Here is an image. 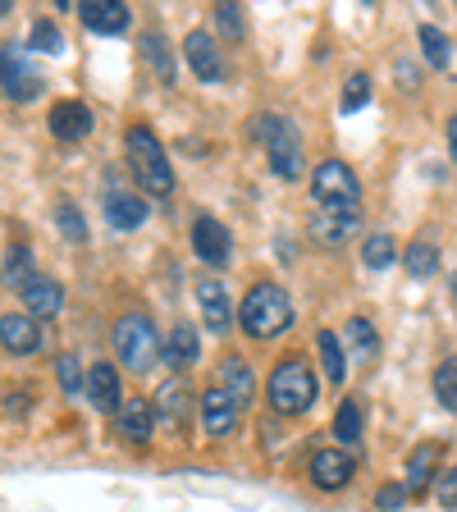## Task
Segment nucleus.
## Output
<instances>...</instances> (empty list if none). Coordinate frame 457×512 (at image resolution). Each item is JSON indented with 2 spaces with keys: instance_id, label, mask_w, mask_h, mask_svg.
<instances>
[{
  "instance_id": "19",
  "label": "nucleus",
  "mask_w": 457,
  "mask_h": 512,
  "mask_svg": "<svg viewBox=\"0 0 457 512\" xmlns=\"http://www.w3.org/2000/svg\"><path fill=\"white\" fill-rule=\"evenodd\" d=\"M106 220L115 224V229H138V224L147 220V202L128 188H110L106 192Z\"/></svg>"
},
{
  "instance_id": "32",
  "label": "nucleus",
  "mask_w": 457,
  "mask_h": 512,
  "mask_svg": "<svg viewBox=\"0 0 457 512\" xmlns=\"http://www.w3.org/2000/svg\"><path fill=\"white\" fill-rule=\"evenodd\" d=\"M362 261H366L371 270L394 266V261H398V243H394L389 234H371V238L362 243Z\"/></svg>"
},
{
  "instance_id": "11",
  "label": "nucleus",
  "mask_w": 457,
  "mask_h": 512,
  "mask_svg": "<svg viewBox=\"0 0 457 512\" xmlns=\"http://www.w3.org/2000/svg\"><path fill=\"white\" fill-rule=\"evenodd\" d=\"M357 471V458H352L348 448H320L316 458H311V480H316V490H343Z\"/></svg>"
},
{
  "instance_id": "8",
  "label": "nucleus",
  "mask_w": 457,
  "mask_h": 512,
  "mask_svg": "<svg viewBox=\"0 0 457 512\" xmlns=\"http://www.w3.org/2000/svg\"><path fill=\"white\" fill-rule=\"evenodd\" d=\"M192 247H197V256H202L206 266H224L229 252H234V238H229V229L215 215H197L192 220Z\"/></svg>"
},
{
  "instance_id": "42",
  "label": "nucleus",
  "mask_w": 457,
  "mask_h": 512,
  "mask_svg": "<svg viewBox=\"0 0 457 512\" xmlns=\"http://www.w3.org/2000/svg\"><path fill=\"white\" fill-rule=\"evenodd\" d=\"M448 156H453V165H457V115L448 119Z\"/></svg>"
},
{
  "instance_id": "13",
  "label": "nucleus",
  "mask_w": 457,
  "mask_h": 512,
  "mask_svg": "<svg viewBox=\"0 0 457 512\" xmlns=\"http://www.w3.org/2000/svg\"><path fill=\"white\" fill-rule=\"evenodd\" d=\"M42 343H46L42 320H32V316H0V348H5V352L28 357V352H37Z\"/></svg>"
},
{
  "instance_id": "24",
  "label": "nucleus",
  "mask_w": 457,
  "mask_h": 512,
  "mask_svg": "<svg viewBox=\"0 0 457 512\" xmlns=\"http://www.w3.org/2000/svg\"><path fill=\"white\" fill-rule=\"evenodd\" d=\"M403 266H407V275L430 279L439 270V247L430 243V238H416V243L403 247Z\"/></svg>"
},
{
  "instance_id": "35",
  "label": "nucleus",
  "mask_w": 457,
  "mask_h": 512,
  "mask_svg": "<svg viewBox=\"0 0 457 512\" xmlns=\"http://www.w3.org/2000/svg\"><path fill=\"white\" fill-rule=\"evenodd\" d=\"M366 101H371V78H366V74H352L348 83H343L339 110H343V115H352V110H362Z\"/></svg>"
},
{
  "instance_id": "23",
  "label": "nucleus",
  "mask_w": 457,
  "mask_h": 512,
  "mask_svg": "<svg viewBox=\"0 0 457 512\" xmlns=\"http://www.w3.org/2000/svg\"><path fill=\"white\" fill-rule=\"evenodd\" d=\"M197 352H202V343H197V330H192L188 320H179L170 334H165V357H170V366H192L197 362Z\"/></svg>"
},
{
  "instance_id": "37",
  "label": "nucleus",
  "mask_w": 457,
  "mask_h": 512,
  "mask_svg": "<svg viewBox=\"0 0 457 512\" xmlns=\"http://www.w3.org/2000/svg\"><path fill=\"white\" fill-rule=\"evenodd\" d=\"M32 51H42V55H60L64 51V42H60V28H55L51 19H37L32 23Z\"/></svg>"
},
{
  "instance_id": "38",
  "label": "nucleus",
  "mask_w": 457,
  "mask_h": 512,
  "mask_svg": "<svg viewBox=\"0 0 457 512\" xmlns=\"http://www.w3.org/2000/svg\"><path fill=\"white\" fill-rule=\"evenodd\" d=\"M55 375H60V389H64L69 398L83 389V366H78L69 352H60V357H55Z\"/></svg>"
},
{
  "instance_id": "33",
  "label": "nucleus",
  "mask_w": 457,
  "mask_h": 512,
  "mask_svg": "<svg viewBox=\"0 0 457 512\" xmlns=\"http://www.w3.org/2000/svg\"><path fill=\"white\" fill-rule=\"evenodd\" d=\"M435 398H439V407L457 412V357H444L435 366Z\"/></svg>"
},
{
  "instance_id": "29",
  "label": "nucleus",
  "mask_w": 457,
  "mask_h": 512,
  "mask_svg": "<svg viewBox=\"0 0 457 512\" xmlns=\"http://www.w3.org/2000/svg\"><path fill=\"white\" fill-rule=\"evenodd\" d=\"M0 279H10V284H28L32 279V247L28 243H10L5 261H0Z\"/></svg>"
},
{
  "instance_id": "3",
  "label": "nucleus",
  "mask_w": 457,
  "mask_h": 512,
  "mask_svg": "<svg viewBox=\"0 0 457 512\" xmlns=\"http://www.w3.org/2000/svg\"><path fill=\"white\" fill-rule=\"evenodd\" d=\"M128 165H133V174H138V183L151 192V197H170L174 192V170L170 160H165V151H160V138L151 133L147 124H133L128 128Z\"/></svg>"
},
{
  "instance_id": "39",
  "label": "nucleus",
  "mask_w": 457,
  "mask_h": 512,
  "mask_svg": "<svg viewBox=\"0 0 457 512\" xmlns=\"http://www.w3.org/2000/svg\"><path fill=\"white\" fill-rule=\"evenodd\" d=\"M348 343L362 352V357H371V352H375V325H371V320H366V316H352L348 320Z\"/></svg>"
},
{
  "instance_id": "1",
  "label": "nucleus",
  "mask_w": 457,
  "mask_h": 512,
  "mask_svg": "<svg viewBox=\"0 0 457 512\" xmlns=\"http://www.w3.org/2000/svg\"><path fill=\"white\" fill-rule=\"evenodd\" d=\"M238 325L252 339H275V334H284L293 325V302H288V293L279 284L261 279V284L247 288L243 307H238Z\"/></svg>"
},
{
  "instance_id": "10",
  "label": "nucleus",
  "mask_w": 457,
  "mask_h": 512,
  "mask_svg": "<svg viewBox=\"0 0 457 512\" xmlns=\"http://www.w3.org/2000/svg\"><path fill=\"white\" fill-rule=\"evenodd\" d=\"M197 412H202V426H206V435H211V439H229L238 430V403L224 394L220 384H211V389H206Z\"/></svg>"
},
{
  "instance_id": "41",
  "label": "nucleus",
  "mask_w": 457,
  "mask_h": 512,
  "mask_svg": "<svg viewBox=\"0 0 457 512\" xmlns=\"http://www.w3.org/2000/svg\"><path fill=\"white\" fill-rule=\"evenodd\" d=\"M435 499L444 503V508H457V467H448L444 476L435 480Z\"/></svg>"
},
{
  "instance_id": "27",
  "label": "nucleus",
  "mask_w": 457,
  "mask_h": 512,
  "mask_svg": "<svg viewBox=\"0 0 457 512\" xmlns=\"http://www.w3.org/2000/svg\"><path fill=\"white\" fill-rule=\"evenodd\" d=\"M270 170L279 174V179H302V147H298V138H288V142H279V147H270Z\"/></svg>"
},
{
  "instance_id": "17",
  "label": "nucleus",
  "mask_w": 457,
  "mask_h": 512,
  "mask_svg": "<svg viewBox=\"0 0 457 512\" xmlns=\"http://www.w3.org/2000/svg\"><path fill=\"white\" fill-rule=\"evenodd\" d=\"M46 119H51V133L60 142H78L92 133V110H87L83 101H55Z\"/></svg>"
},
{
  "instance_id": "43",
  "label": "nucleus",
  "mask_w": 457,
  "mask_h": 512,
  "mask_svg": "<svg viewBox=\"0 0 457 512\" xmlns=\"http://www.w3.org/2000/svg\"><path fill=\"white\" fill-rule=\"evenodd\" d=\"M453 298H457V275H453Z\"/></svg>"
},
{
  "instance_id": "4",
  "label": "nucleus",
  "mask_w": 457,
  "mask_h": 512,
  "mask_svg": "<svg viewBox=\"0 0 457 512\" xmlns=\"http://www.w3.org/2000/svg\"><path fill=\"white\" fill-rule=\"evenodd\" d=\"M270 407L279 416H302L311 403H316V375L302 357H284V362L270 371Z\"/></svg>"
},
{
  "instance_id": "34",
  "label": "nucleus",
  "mask_w": 457,
  "mask_h": 512,
  "mask_svg": "<svg viewBox=\"0 0 457 512\" xmlns=\"http://www.w3.org/2000/svg\"><path fill=\"white\" fill-rule=\"evenodd\" d=\"M215 28H220L224 42H243V5H215Z\"/></svg>"
},
{
  "instance_id": "36",
  "label": "nucleus",
  "mask_w": 457,
  "mask_h": 512,
  "mask_svg": "<svg viewBox=\"0 0 457 512\" xmlns=\"http://www.w3.org/2000/svg\"><path fill=\"white\" fill-rule=\"evenodd\" d=\"M55 220H60V234L74 238V243H87V224H83V211L74 202H60L55 206Z\"/></svg>"
},
{
  "instance_id": "15",
  "label": "nucleus",
  "mask_w": 457,
  "mask_h": 512,
  "mask_svg": "<svg viewBox=\"0 0 457 512\" xmlns=\"http://www.w3.org/2000/svg\"><path fill=\"white\" fill-rule=\"evenodd\" d=\"M151 426H156V407H151L147 398H128V403L115 412V430H119V439H128V444H147Z\"/></svg>"
},
{
  "instance_id": "18",
  "label": "nucleus",
  "mask_w": 457,
  "mask_h": 512,
  "mask_svg": "<svg viewBox=\"0 0 457 512\" xmlns=\"http://www.w3.org/2000/svg\"><path fill=\"white\" fill-rule=\"evenodd\" d=\"M357 229V206H320V215L311 220V234L320 243H343Z\"/></svg>"
},
{
  "instance_id": "14",
  "label": "nucleus",
  "mask_w": 457,
  "mask_h": 512,
  "mask_svg": "<svg viewBox=\"0 0 457 512\" xmlns=\"http://www.w3.org/2000/svg\"><path fill=\"white\" fill-rule=\"evenodd\" d=\"M439 458H444V444H416V448H412V458H407V494L435 490Z\"/></svg>"
},
{
  "instance_id": "21",
  "label": "nucleus",
  "mask_w": 457,
  "mask_h": 512,
  "mask_svg": "<svg viewBox=\"0 0 457 512\" xmlns=\"http://www.w3.org/2000/svg\"><path fill=\"white\" fill-rule=\"evenodd\" d=\"M220 389L238 403V412H243V407H252V389H256V384H252V371H247V362L238 357V352H229V357L220 362Z\"/></svg>"
},
{
  "instance_id": "5",
  "label": "nucleus",
  "mask_w": 457,
  "mask_h": 512,
  "mask_svg": "<svg viewBox=\"0 0 457 512\" xmlns=\"http://www.w3.org/2000/svg\"><path fill=\"white\" fill-rule=\"evenodd\" d=\"M311 197L320 206H357L362 183H357L352 165H343V160H320L316 170H311Z\"/></svg>"
},
{
  "instance_id": "12",
  "label": "nucleus",
  "mask_w": 457,
  "mask_h": 512,
  "mask_svg": "<svg viewBox=\"0 0 457 512\" xmlns=\"http://www.w3.org/2000/svg\"><path fill=\"white\" fill-rule=\"evenodd\" d=\"M19 298H23V307L32 311V320H51L64 311V288L55 284L51 275H32L28 284L19 288Z\"/></svg>"
},
{
  "instance_id": "30",
  "label": "nucleus",
  "mask_w": 457,
  "mask_h": 512,
  "mask_svg": "<svg viewBox=\"0 0 457 512\" xmlns=\"http://www.w3.org/2000/svg\"><path fill=\"white\" fill-rule=\"evenodd\" d=\"M334 439H339V444H357V439H362V403H357V398L339 403V416H334Z\"/></svg>"
},
{
  "instance_id": "20",
  "label": "nucleus",
  "mask_w": 457,
  "mask_h": 512,
  "mask_svg": "<svg viewBox=\"0 0 457 512\" xmlns=\"http://www.w3.org/2000/svg\"><path fill=\"white\" fill-rule=\"evenodd\" d=\"M78 14H83V23L92 32H124L128 28V5H119V0H83L78 5Z\"/></svg>"
},
{
  "instance_id": "25",
  "label": "nucleus",
  "mask_w": 457,
  "mask_h": 512,
  "mask_svg": "<svg viewBox=\"0 0 457 512\" xmlns=\"http://www.w3.org/2000/svg\"><path fill=\"white\" fill-rule=\"evenodd\" d=\"M142 55H147L151 74H156L160 83H174V55H170V42H165L160 32H147V37H142Z\"/></svg>"
},
{
  "instance_id": "26",
  "label": "nucleus",
  "mask_w": 457,
  "mask_h": 512,
  "mask_svg": "<svg viewBox=\"0 0 457 512\" xmlns=\"http://www.w3.org/2000/svg\"><path fill=\"white\" fill-rule=\"evenodd\" d=\"M247 133H252L256 142H266V151L279 147V142H288V138H298V133H293V124H288L284 115H270V110H266V115H256Z\"/></svg>"
},
{
  "instance_id": "22",
  "label": "nucleus",
  "mask_w": 457,
  "mask_h": 512,
  "mask_svg": "<svg viewBox=\"0 0 457 512\" xmlns=\"http://www.w3.org/2000/svg\"><path fill=\"white\" fill-rule=\"evenodd\" d=\"M87 398H92V407H101V412H110V407L119 403V371L110 362H96L92 371H87Z\"/></svg>"
},
{
  "instance_id": "16",
  "label": "nucleus",
  "mask_w": 457,
  "mask_h": 512,
  "mask_svg": "<svg viewBox=\"0 0 457 512\" xmlns=\"http://www.w3.org/2000/svg\"><path fill=\"white\" fill-rule=\"evenodd\" d=\"M197 302H202L206 330L229 334V325H234V307H229V293H224L220 279H202V284H197Z\"/></svg>"
},
{
  "instance_id": "9",
  "label": "nucleus",
  "mask_w": 457,
  "mask_h": 512,
  "mask_svg": "<svg viewBox=\"0 0 457 512\" xmlns=\"http://www.w3.org/2000/svg\"><path fill=\"white\" fill-rule=\"evenodd\" d=\"M183 55H188V69L202 78V83H220L224 78L220 42H215L211 32H188V37H183Z\"/></svg>"
},
{
  "instance_id": "28",
  "label": "nucleus",
  "mask_w": 457,
  "mask_h": 512,
  "mask_svg": "<svg viewBox=\"0 0 457 512\" xmlns=\"http://www.w3.org/2000/svg\"><path fill=\"white\" fill-rule=\"evenodd\" d=\"M316 348H320V366H325V375H330V384H339L343 375H348V366H343V343L334 330H320L316 334Z\"/></svg>"
},
{
  "instance_id": "6",
  "label": "nucleus",
  "mask_w": 457,
  "mask_h": 512,
  "mask_svg": "<svg viewBox=\"0 0 457 512\" xmlns=\"http://www.w3.org/2000/svg\"><path fill=\"white\" fill-rule=\"evenodd\" d=\"M0 92L10 101H32L42 92V74L28 64V46L23 42H5L0 46Z\"/></svg>"
},
{
  "instance_id": "31",
  "label": "nucleus",
  "mask_w": 457,
  "mask_h": 512,
  "mask_svg": "<svg viewBox=\"0 0 457 512\" xmlns=\"http://www.w3.org/2000/svg\"><path fill=\"white\" fill-rule=\"evenodd\" d=\"M421 51H426V60L435 64V69H448V60H453V46H448V37L435 28V23H421Z\"/></svg>"
},
{
  "instance_id": "40",
  "label": "nucleus",
  "mask_w": 457,
  "mask_h": 512,
  "mask_svg": "<svg viewBox=\"0 0 457 512\" xmlns=\"http://www.w3.org/2000/svg\"><path fill=\"white\" fill-rule=\"evenodd\" d=\"M407 499H412V494H407V485H403V480H394V485H384V490L375 494V508H380V512H394V508H403Z\"/></svg>"
},
{
  "instance_id": "2",
  "label": "nucleus",
  "mask_w": 457,
  "mask_h": 512,
  "mask_svg": "<svg viewBox=\"0 0 457 512\" xmlns=\"http://www.w3.org/2000/svg\"><path fill=\"white\" fill-rule=\"evenodd\" d=\"M115 352L133 375L156 371V362L165 357V343H160L151 316H142V311H124V316L115 320Z\"/></svg>"
},
{
  "instance_id": "7",
  "label": "nucleus",
  "mask_w": 457,
  "mask_h": 512,
  "mask_svg": "<svg viewBox=\"0 0 457 512\" xmlns=\"http://www.w3.org/2000/svg\"><path fill=\"white\" fill-rule=\"evenodd\" d=\"M151 407H156V416L165 421L170 430H188V421H192V412L202 403H192V384H188V375H170V380L160 384V394L151 398Z\"/></svg>"
}]
</instances>
